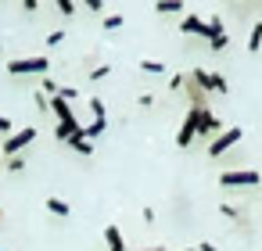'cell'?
<instances>
[{
	"mask_svg": "<svg viewBox=\"0 0 262 251\" xmlns=\"http://www.w3.org/2000/svg\"><path fill=\"white\" fill-rule=\"evenodd\" d=\"M47 212H54V215H69L72 208H69V201H58V197H47Z\"/></svg>",
	"mask_w": 262,
	"mask_h": 251,
	"instance_id": "cell-15",
	"label": "cell"
},
{
	"mask_svg": "<svg viewBox=\"0 0 262 251\" xmlns=\"http://www.w3.org/2000/svg\"><path fill=\"white\" fill-rule=\"evenodd\" d=\"M140 69H144V72H151V76H162V72H165V65H162V61H140Z\"/></svg>",
	"mask_w": 262,
	"mask_h": 251,
	"instance_id": "cell-16",
	"label": "cell"
},
{
	"mask_svg": "<svg viewBox=\"0 0 262 251\" xmlns=\"http://www.w3.org/2000/svg\"><path fill=\"white\" fill-rule=\"evenodd\" d=\"M219 212H223L226 219H237V215H241V212H237V208H230V204H219Z\"/></svg>",
	"mask_w": 262,
	"mask_h": 251,
	"instance_id": "cell-22",
	"label": "cell"
},
{
	"mask_svg": "<svg viewBox=\"0 0 262 251\" xmlns=\"http://www.w3.org/2000/svg\"><path fill=\"white\" fill-rule=\"evenodd\" d=\"M33 140H36V129H33V126H26V129H18L8 144H0V154H4V158H18V151H26Z\"/></svg>",
	"mask_w": 262,
	"mask_h": 251,
	"instance_id": "cell-1",
	"label": "cell"
},
{
	"mask_svg": "<svg viewBox=\"0 0 262 251\" xmlns=\"http://www.w3.org/2000/svg\"><path fill=\"white\" fill-rule=\"evenodd\" d=\"M58 11L61 15H76V4H72V0H58Z\"/></svg>",
	"mask_w": 262,
	"mask_h": 251,
	"instance_id": "cell-18",
	"label": "cell"
},
{
	"mask_svg": "<svg viewBox=\"0 0 262 251\" xmlns=\"http://www.w3.org/2000/svg\"><path fill=\"white\" fill-rule=\"evenodd\" d=\"M69 147H72V151H79V154H90V151H94V144H90V136H86V129H83V126L69 136Z\"/></svg>",
	"mask_w": 262,
	"mask_h": 251,
	"instance_id": "cell-9",
	"label": "cell"
},
{
	"mask_svg": "<svg viewBox=\"0 0 262 251\" xmlns=\"http://www.w3.org/2000/svg\"><path fill=\"white\" fill-rule=\"evenodd\" d=\"M108 72H112V69H108V65H97V69H94V79H104V76H108Z\"/></svg>",
	"mask_w": 262,
	"mask_h": 251,
	"instance_id": "cell-23",
	"label": "cell"
},
{
	"mask_svg": "<svg viewBox=\"0 0 262 251\" xmlns=\"http://www.w3.org/2000/svg\"><path fill=\"white\" fill-rule=\"evenodd\" d=\"M241 136H244V129H241V126H230V129H223V133H219V136H215V140L208 144V154H212V158L226 154V151H230V147H233V144H237Z\"/></svg>",
	"mask_w": 262,
	"mask_h": 251,
	"instance_id": "cell-2",
	"label": "cell"
},
{
	"mask_svg": "<svg viewBox=\"0 0 262 251\" xmlns=\"http://www.w3.org/2000/svg\"><path fill=\"white\" fill-rule=\"evenodd\" d=\"M8 169H11V172H22V169H26V158H11Z\"/></svg>",
	"mask_w": 262,
	"mask_h": 251,
	"instance_id": "cell-21",
	"label": "cell"
},
{
	"mask_svg": "<svg viewBox=\"0 0 262 251\" xmlns=\"http://www.w3.org/2000/svg\"><path fill=\"white\" fill-rule=\"evenodd\" d=\"M215 129H219V119H215L208 108H201V111H198V133H201V136H212Z\"/></svg>",
	"mask_w": 262,
	"mask_h": 251,
	"instance_id": "cell-8",
	"label": "cell"
},
{
	"mask_svg": "<svg viewBox=\"0 0 262 251\" xmlns=\"http://www.w3.org/2000/svg\"><path fill=\"white\" fill-rule=\"evenodd\" d=\"M51 111L58 115V122H72L76 119L72 108H69V101H61V97H51Z\"/></svg>",
	"mask_w": 262,
	"mask_h": 251,
	"instance_id": "cell-10",
	"label": "cell"
},
{
	"mask_svg": "<svg viewBox=\"0 0 262 251\" xmlns=\"http://www.w3.org/2000/svg\"><path fill=\"white\" fill-rule=\"evenodd\" d=\"M183 0H158V15H180Z\"/></svg>",
	"mask_w": 262,
	"mask_h": 251,
	"instance_id": "cell-13",
	"label": "cell"
},
{
	"mask_svg": "<svg viewBox=\"0 0 262 251\" xmlns=\"http://www.w3.org/2000/svg\"><path fill=\"white\" fill-rule=\"evenodd\" d=\"M40 86H43V94H51V97H58V83H54V79H43Z\"/></svg>",
	"mask_w": 262,
	"mask_h": 251,
	"instance_id": "cell-20",
	"label": "cell"
},
{
	"mask_svg": "<svg viewBox=\"0 0 262 251\" xmlns=\"http://www.w3.org/2000/svg\"><path fill=\"white\" fill-rule=\"evenodd\" d=\"M90 111H94V122L90 126H83L86 129V136L94 140L97 133H104V126H108V119H104V104H101V97H90Z\"/></svg>",
	"mask_w": 262,
	"mask_h": 251,
	"instance_id": "cell-6",
	"label": "cell"
},
{
	"mask_svg": "<svg viewBox=\"0 0 262 251\" xmlns=\"http://www.w3.org/2000/svg\"><path fill=\"white\" fill-rule=\"evenodd\" d=\"M47 58H15V61H8V72L11 76H22V72H47Z\"/></svg>",
	"mask_w": 262,
	"mask_h": 251,
	"instance_id": "cell-5",
	"label": "cell"
},
{
	"mask_svg": "<svg viewBox=\"0 0 262 251\" xmlns=\"http://www.w3.org/2000/svg\"><path fill=\"white\" fill-rule=\"evenodd\" d=\"M219 183L223 187H258L262 176L251 172V169H241V172H219Z\"/></svg>",
	"mask_w": 262,
	"mask_h": 251,
	"instance_id": "cell-4",
	"label": "cell"
},
{
	"mask_svg": "<svg viewBox=\"0 0 262 251\" xmlns=\"http://www.w3.org/2000/svg\"><path fill=\"white\" fill-rule=\"evenodd\" d=\"M104 240H108L112 251H126V244H122V230H119V226H108V230H104Z\"/></svg>",
	"mask_w": 262,
	"mask_h": 251,
	"instance_id": "cell-11",
	"label": "cell"
},
{
	"mask_svg": "<svg viewBox=\"0 0 262 251\" xmlns=\"http://www.w3.org/2000/svg\"><path fill=\"white\" fill-rule=\"evenodd\" d=\"M76 129H79V122H76V119H72V122H58V126H54V136L69 144V136H72Z\"/></svg>",
	"mask_w": 262,
	"mask_h": 251,
	"instance_id": "cell-12",
	"label": "cell"
},
{
	"mask_svg": "<svg viewBox=\"0 0 262 251\" xmlns=\"http://www.w3.org/2000/svg\"><path fill=\"white\" fill-rule=\"evenodd\" d=\"M258 47H262V22H258V26H251V33H248V51L255 54Z\"/></svg>",
	"mask_w": 262,
	"mask_h": 251,
	"instance_id": "cell-14",
	"label": "cell"
},
{
	"mask_svg": "<svg viewBox=\"0 0 262 251\" xmlns=\"http://www.w3.org/2000/svg\"><path fill=\"white\" fill-rule=\"evenodd\" d=\"M183 251H198V247H183Z\"/></svg>",
	"mask_w": 262,
	"mask_h": 251,
	"instance_id": "cell-26",
	"label": "cell"
},
{
	"mask_svg": "<svg viewBox=\"0 0 262 251\" xmlns=\"http://www.w3.org/2000/svg\"><path fill=\"white\" fill-rule=\"evenodd\" d=\"M190 79L201 86V90H215V94H230V86H226V79L219 76V72H205V69H194L190 72Z\"/></svg>",
	"mask_w": 262,
	"mask_h": 251,
	"instance_id": "cell-3",
	"label": "cell"
},
{
	"mask_svg": "<svg viewBox=\"0 0 262 251\" xmlns=\"http://www.w3.org/2000/svg\"><path fill=\"white\" fill-rule=\"evenodd\" d=\"M11 129V119H4V115H0V133H8Z\"/></svg>",
	"mask_w": 262,
	"mask_h": 251,
	"instance_id": "cell-24",
	"label": "cell"
},
{
	"mask_svg": "<svg viewBox=\"0 0 262 251\" xmlns=\"http://www.w3.org/2000/svg\"><path fill=\"white\" fill-rule=\"evenodd\" d=\"M180 33H183V36H205V40H208V22H205L201 15H187L183 26H180Z\"/></svg>",
	"mask_w": 262,
	"mask_h": 251,
	"instance_id": "cell-7",
	"label": "cell"
},
{
	"mask_svg": "<svg viewBox=\"0 0 262 251\" xmlns=\"http://www.w3.org/2000/svg\"><path fill=\"white\" fill-rule=\"evenodd\" d=\"M198 251H219V247H215V244H208V240H205V244H201V247H198Z\"/></svg>",
	"mask_w": 262,
	"mask_h": 251,
	"instance_id": "cell-25",
	"label": "cell"
},
{
	"mask_svg": "<svg viewBox=\"0 0 262 251\" xmlns=\"http://www.w3.org/2000/svg\"><path fill=\"white\" fill-rule=\"evenodd\" d=\"M104 29H108V33L122 29V15H108V18H104Z\"/></svg>",
	"mask_w": 262,
	"mask_h": 251,
	"instance_id": "cell-17",
	"label": "cell"
},
{
	"mask_svg": "<svg viewBox=\"0 0 262 251\" xmlns=\"http://www.w3.org/2000/svg\"><path fill=\"white\" fill-rule=\"evenodd\" d=\"M61 40H65V29H54V33H51V36H47V43H51V47H58V43H61Z\"/></svg>",
	"mask_w": 262,
	"mask_h": 251,
	"instance_id": "cell-19",
	"label": "cell"
}]
</instances>
